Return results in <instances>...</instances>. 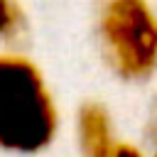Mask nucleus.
<instances>
[{"label":"nucleus","mask_w":157,"mask_h":157,"mask_svg":"<svg viewBox=\"0 0 157 157\" xmlns=\"http://www.w3.org/2000/svg\"><path fill=\"white\" fill-rule=\"evenodd\" d=\"M59 132V110L34 61L22 54H0V152L32 157L52 147Z\"/></svg>","instance_id":"f257e3e1"},{"label":"nucleus","mask_w":157,"mask_h":157,"mask_svg":"<svg viewBox=\"0 0 157 157\" xmlns=\"http://www.w3.org/2000/svg\"><path fill=\"white\" fill-rule=\"evenodd\" d=\"M98 34L123 78H145L157 69V17L147 0H105Z\"/></svg>","instance_id":"f03ea898"},{"label":"nucleus","mask_w":157,"mask_h":157,"mask_svg":"<svg viewBox=\"0 0 157 157\" xmlns=\"http://www.w3.org/2000/svg\"><path fill=\"white\" fill-rule=\"evenodd\" d=\"M76 137L83 157H110L115 150V137L110 128V118L103 105L86 103L76 115Z\"/></svg>","instance_id":"7ed1b4c3"},{"label":"nucleus","mask_w":157,"mask_h":157,"mask_svg":"<svg viewBox=\"0 0 157 157\" xmlns=\"http://www.w3.org/2000/svg\"><path fill=\"white\" fill-rule=\"evenodd\" d=\"M25 32V15L15 0H0V39L12 42Z\"/></svg>","instance_id":"20e7f679"},{"label":"nucleus","mask_w":157,"mask_h":157,"mask_svg":"<svg viewBox=\"0 0 157 157\" xmlns=\"http://www.w3.org/2000/svg\"><path fill=\"white\" fill-rule=\"evenodd\" d=\"M110 157H145L137 147H132V145H115V150H113V155Z\"/></svg>","instance_id":"39448f33"},{"label":"nucleus","mask_w":157,"mask_h":157,"mask_svg":"<svg viewBox=\"0 0 157 157\" xmlns=\"http://www.w3.org/2000/svg\"><path fill=\"white\" fill-rule=\"evenodd\" d=\"M150 130H152V132H157V108H155V120L150 123Z\"/></svg>","instance_id":"423d86ee"},{"label":"nucleus","mask_w":157,"mask_h":157,"mask_svg":"<svg viewBox=\"0 0 157 157\" xmlns=\"http://www.w3.org/2000/svg\"><path fill=\"white\" fill-rule=\"evenodd\" d=\"M155 157H157V150H155Z\"/></svg>","instance_id":"0eeeda50"}]
</instances>
